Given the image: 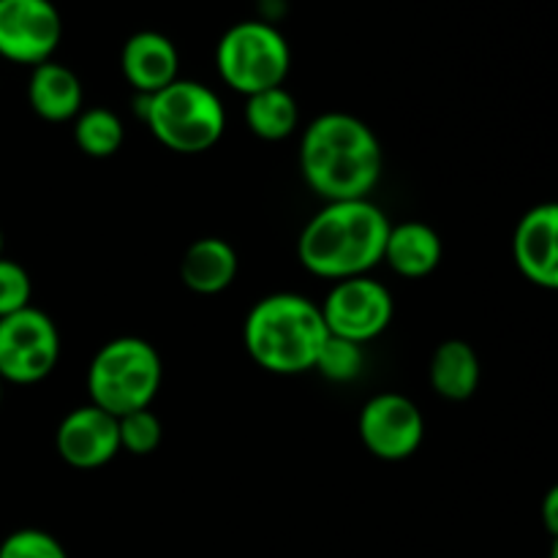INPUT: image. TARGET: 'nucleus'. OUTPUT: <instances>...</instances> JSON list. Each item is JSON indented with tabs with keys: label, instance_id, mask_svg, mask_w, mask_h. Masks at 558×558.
I'll return each mask as SVG.
<instances>
[{
	"label": "nucleus",
	"instance_id": "nucleus-12",
	"mask_svg": "<svg viewBox=\"0 0 558 558\" xmlns=\"http://www.w3.org/2000/svg\"><path fill=\"white\" fill-rule=\"evenodd\" d=\"M512 256L526 281L558 292V202L523 213L512 234Z\"/></svg>",
	"mask_w": 558,
	"mask_h": 558
},
{
	"label": "nucleus",
	"instance_id": "nucleus-16",
	"mask_svg": "<svg viewBox=\"0 0 558 558\" xmlns=\"http://www.w3.org/2000/svg\"><path fill=\"white\" fill-rule=\"evenodd\" d=\"M398 276L425 278L439 267L441 240L434 227L423 221H403L390 227L385 245V259Z\"/></svg>",
	"mask_w": 558,
	"mask_h": 558
},
{
	"label": "nucleus",
	"instance_id": "nucleus-19",
	"mask_svg": "<svg viewBox=\"0 0 558 558\" xmlns=\"http://www.w3.org/2000/svg\"><path fill=\"white\" fill-rule=\"evenodd\" d=\"M125 129L123 120L112 109L93 107L76 114L74 123V142L85 156L90 158H109L123 147Z\"/></svg>",
	"mask_w": 558,
	"mask_h": 558
},
{
	"label": "nucleus",
	"instance_id": "nucleus-18",
	"mask_svg": "<svg viewBox=\"0 0 558 558\" xmlns=\"http://www.w3.org/2000/svg\"><path fill=\"white\" fill-rule=\"evenodd\" d=\"M300 107L294 96L281 87H270L248 96L245 101V125L251 134L267 142H281L298 131Z\"/></svg>",
	"mask_w": 558,
	"mask_h": 558
},
{
	"label": "nucleus",
	"instance_id": "nucleus-1",
	"mask_svg": "<svg viewBox=\"0 0 558 558\" xmlns=\"http://www.w3.org/2000/svg\"><path fill=\"white\" fill-rule=\"evenodd\" d=\"M385 167L379 136L347 112L319 114L300 142V172L327 202L368 199Z\"/></svg>",
	"mask_w": 558,
	"mask_h": 558
},
{
	"label": "nucleus",
	"instance_id": "nucleus-15",
	"mask_svg": "<svg viewBox=\"0 0 558 558\" xmlns=\"http://www.w3.org/2000/svg\"><path fill=\"white\" fill-rule=\"evenodd\" d=\"M180 278L196 294H218L238 278V251L221 238H199L180 262Z\"/></svg>",
	"mask_w": 558,
	"mask_h": 558
},
{
	"label": "nucleus",
	"instance_id": "nucleus-2",
	"mask_svg": "<svg viewBox=\"0 0 558 558\" xmlns=\"http://www.w3.org/2000/svg\"><path fill=\"white\" fill-rule=\"evenodd\" d=\"M390 227L385 213L368 199L327 202L300 232V262L330 281L368 276L385 259Z\"/></svg>",
	"mask_w": 558,
	"mask_h": 558
},
{
	"label": "nucleus",
	"instance_id": "nucleus-20",
	"mask_svg": "<svg viewBox=\"0 0 558 558\" xmlns=\"http://www.w3.org/2000/svg\"><path fill=\"white\" fill-rule=\"evenodd\" d=\"M363 368H365L363 347L338 336H327L325 347H322L319 357H316V365H314V371H319V374L330 381H352L363 374Z\"/></svg>",
	"mask_w": 558,
	"mask_h": 558
},
{
	"label": "nucleus",
	"instance_id": "nucleus-26",
	"mask_svg": "<svg viewBox=\"0 0 558 558\" xmlns=\"http://www.w3.org/2000/svg\"><path fill=\"white\" fill-rule=\"evenodd\" d=\"M0 256H3V232H0Z\"/></svg>",
	"mask_w": 558,
	"mask_h": 558
},
{
	"label": "nucleus",
	"instance_id": "nucleus-24",
	"mask_svg": "<svg viewBox=\"0 0 558 558\" xmlns=\"http://www.w3.org/2000/svg\"><path fill=\"white\" fill-rule=\"evenodd\" d=\"M543 526L550 537L558 539V483L545 494L543 499Z\"/></svg>",
	"mask_w": 558,
	"mask_h": 558
},
{
	"label": "nucleus",
	"instance_id": "nucleus-3",
	"mask_svg": "<svg viewBox=\"0 0 558 558\" xmlns=\"http://www.w3.org/2000/svg\"><path fill=\"white\" fill-rule=\"evenodd\" d=\"M327 336L330 332L319 305L292 292L259 300L251 308L243 330L251 360L278 376L314 371Z\"/></svg>",
	"mask_w": 558,
	"mask_h": 558
},
{
	"label": "nucleus",
	"instance_id": "nucleus-22",
	"mask_svg": "<svg viewBox=\"0 0 558 558\" xmlns=\"http://www.w3.org/2000/svg\"><path fill=\"white\" fill-rule=\"evenodd\" d=\"M0 558H69V554L49 532L20 529L0 543Z\"/></svg>",
	"mask_w": 558,
	"mask_h": 558
},
{
	"label": "nucleus",
	"instance_id": "nucleus-21",
	"mask_svg": "<svg viewBox=\"0 0 558 558\" xmlns=\"http://www.w3.org/2000/svg\"><path fill=\"white\" fill-rule=\"evenodd\" d=\"M120 430V450L131 452V456H150L158 445H161V420L150 412V409H140L125 417H118Z\"/></svg>",
	"mask_w": 558,
	"mask_h": 558
},
{
	"label": "nucleus",
	"instance_id": "nucleus-7",
	"mask_svg": "<svg viewBox=\"0 0 558 558\" xmlns=\"http://www.w3.org/2000/svg\"><path fill=\"white\" fill-rule=\"evenodd\" d=\"M60 360V332L44 311L27 308L0 319V379L36 385Z\"/></svg>",
	"mask_w": 558,
	"mask_h": 558
},
{
	"label": "nucleus",
	"instance_id": "nucleus-13",
	"mask_svg": "<svg viewBox=\"0 0 558 558\" xmlns=\"http://www.w3.org/2000/svg\"><path fill=\"white\" fill-rule=\"evenodd\" d=\"M120 69H123L129 85L136 93H142V98H147L172 85L174 80H180L178 47L163 33L140 31L123 44Z\"/></svg>",
	"mask_w": 558,
	"mask_h": 558
},
{
	"label": "nucleus",
	"instance_id": "nucleus-9",
	"mask_svg": "<svg viewBox=\"0 0 558 558\" xmlns=\"http://www.w3.org/2000/svg\"><path fill=\"white\" fill-rule=\"evenodd\" d=\"M63 38V16L52 0H0V58L20 65L52 60Z\"/></svg>",
	"mask_w": 558,
	"mask_h": 558
},
{
	"label": "nucleus",
	"instance_id": "nucleus-14",
	"mask_svg": "<svg viewBox=\"0 0 558 558\" xmlns=\"http://www.w3.org/2000/svg\"><path fill=\"white\" fill-rule=\"evenodd\" d=\"M82 80L63 63H47L36 65L31 71V82H27V104L38 118L49 120V123H63V120L76 118L82 112Z\"/></svg>",
	"mask_w": 558,
	"mask_h": 558
},
{
	"label": "nucleus",
	"instance_id": "nucleus-8",
	"mask_svg": "<svg viewBox=\"0 0 558 558\" xmlns=\"http://www.w3.org/2000/svg\"><path fill=\"white\" fill-rule=\"evenodd\" d=\"M319 308L330 336L347 338L360 347L381 336L396 314L390 289L368 276L336 281Z\"/></svg>",
	"mask_w": 558,
	"mask_h": 558
},
{
	"label": "nucleus",
	"instance_id": "nucleus-5",
	"mask_svg": "<svg viewBox=\"0 0 558 558\" xmlns=\"http://www.w3.org/2000/svg\"><path fill=\"white\" fill-rule=\"evenodd\" d=\"M145 120L167 150L196 156L216 145L227 129V112L216 93L194 80H174L145 98Z\"/></svg>",
	"mask_w": 558,
	"mask_h": 558
},
{
	"label": "nucleus",
	"instance_id": "nucleus-10",
	"mask_svg": "<svg viewBox=\"0 0 558 558\" xmlns=\"http://www.w3.org/2000/svg\"><path fill=\"white\" fill-rule=\"evenodd\" d=\"M357 430L365 450L379 461H407L423 445L425 420L407 396L381 392L360 409Z\"/></svg>",
	"mask_w": 558,
	"mask_h": 558
},
{
	"label": "nucleus",
	"instance_id": "nucleus-27",
	"mask_svg": "<svg viewBox=\"0 0 558 558\" xmlns=\"http://www.w3.org/2000/svg\"><path fill=\"white\" fill-rule=\"evenodd\" d=\"M0 398H3V379H0Z\"/></svg>",
	"mask_w": 558,
	"mask_h": 558
},
{
	"label": "nucleus",
	"instance_id": "nucleus-6",
	"mask_svg": "<svg viewBox=\"0 0 558 558\" xmlns=\"http://www.w3.org/2000/svg\"><path fill=\"white\" fill-rule=\"evenodd\" d=\"M216 65L221 80L248 98L254 93L283 85L292 65V52L278 27L259 20H245L221 36Z\"/></svg>",
	"mask_w": 558,
	"mask_h": 558
},
{
	"label": "nucleus",
	"instance_id": "nucleus-4",
	"mask_svg": "<svg viewBox=\"0 0 558 558\" xmlns=\"http://www.w3.org/2000/svg\"><path fill=\"white\" fill-rule=\"evenodd\" d=\"M161 357L145 338H114L104 343L87 368V390L93 407L112 417L150 409L161 387Z\"/></svg>",
	"mask_w": 558,
	"mask_h": 558
},
{
	"label": "nucleus",
	"instance_id": "nucleus-23",
	"mask_svg": "<svg viewBox=\"0 0 558 558\" xmlns=\"http://www.w3.org/2000/svg\"><path fill=\"white\" fill-rule=\"evenodd\" d=\"M31 298L33 283L25 267L0 256V319L27 308Z\"/></svg>",
	"mask_w": 558,
	"mask_h": 558
},
{
	"label": "nucleus",
	"instance_id": "nucleus-11",
	"mask_svg": "<svg viewBox=\"0 0 558 558\" xmlns=\"http://www.w3.org/2000/svg\"><path fill=\"white\" fill-rule=\"evenodd\" d=\"M58 456L74 469H98L120 452L118 417L104 409L87 407L71 409L54 434Z\"/></svg>",
	"mask_w": 558,
	"mask_h": 558
},
{
	"label": "nucleus",
	"instance_id": "nucleus-17",
	"mask_svg": "<svg viewBox=\"0 0 558 558\" xmlns=\"http://www.w3.org/2000/svg\"><path fill=\"white\" fill-rule=\"evenodd\" d=\"M430 385L447 401H469L480 387V357L461 338L439 343L430 357Z\"/></svg>",
	"mask_w": 558,
	"mask_h": 558
},
{
	"label": "nucleus",
	"instance_id": "nucleus-25",
	"mask_svg": "<svg viewBox=\"0 0 558 558\" xmlns=\"http://www.w3.org/2000/svg\"><path fill=\"white\" fill-rule=\"evenodd\" d=\"M548 558H558V539H554V545H550V556Z\"/></svg>",
	"mask_w": 558,
	"mask_h": 558
}]
</instances>
